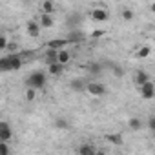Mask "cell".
<instances>
[{"mask_svg": "<svg viewBox=\"0 0 155 155\" xmlns=\"http://www.w3.org/2000/svg\"><path fill=\"white\" fill-rule=\"evenodd\" d=\"M48 79H46V73L44 71H33L28 79H26V86L35 88V90H44Z\"/></svg>", "mask_w": 155, "mask_h": 155, "instance_id": "cell-1", "label": "cell"}, {"mask_svg": "<svg viewBox=\"0 0 155 155\" xmlns=\"http://www.w3.org/2000/svg\"><path fill=\"white\" fill-rule=\"evenodd\" d=\"M86 91H88L91 97H102V95L106 93V86H104L102 82H88Z\"/></svg>", "mask_w": 155, "mask_h": 155, "instance_id": "cell-2", "label": "cell"}, {"mask_svg": "<svg viewBox=\"0 0 155 155\" xmlns=\"http://www.w3.org/2000/svg\"><path fill=\"white\" fill-rule=\"evenodd\" d=\"M108 18H110L108 9H104V8H95V9H91V20H95V22H106Z\"/></svg>", "mask_w": 155, "mask_h": 155, "instance_id": "cell-3", "label": "cell"}, {"mask_svg": "<svg viewBox=\"0 0 155 155\" xmlns=\"http://www.w3.org/2000/svg\"><path fill=\"white\" fill-rule=\"evenodd\" d=\"M13 139V131L9 128V124L6 120H0V140H4V142H9Z\"/></svg>", "mask_w": 155, "mask_h": 155, "instance_id": "cell-4", "label": "cell"}, {"mask_svg": "<svg viewBox=\"0 0 155 155\" xmlns=\"http://www.w3.org/2000/svg\"><path fill=\"white\" fill-rule=\"evenodd\" d=\"M140 88V95H142V99H153L155 97V86H153V82H144L142 86H139Z\"/></svg>", "mask_w": 155, "mask_h": 155, "instance_id": "cell-5", "label": "cell"}, {"mask_svg": "<svg viewBox=\"0 0 155 155\" xmlns=\"http://www.w3.org/2000/svg\"><path fill=\"white\" fill-rule=\"evenodd\" d=\"M40 22H35V20H28V24H26V31H28V35L29 37H33V38H37L38 35H40Z\"/></svg>", "mask_w": 155, "mask_h": 155, "instance_id": "cell-6", "label": "cell"}, {"mask_svg": "<svg viewBox=\"0 0 155 155\" xmlns=\"http://www.w3.org/2000/svg\"><path fill=\"white\" fill-rule=\"evenodd\" d=\"M8 60H9V69L11 71H17L22 68V57L18 53H9L8 55Z\"/></svg>", "mask_w": 155, "mask_h": 155, "instance_id": "cell-7", "label": "cell"}, {"mask_svg": "<svg viewBox=\"0 0 155 155\" xmlns=\"http://www.w3.org/2000/svg\"><path fill=\"white\" fill-rule=\"evenodd\" d=\"M62 71H64V64H60V62H51V64H48V73H49V75L60 77Z\"/></svg>", "mask_w": 155, "mask_h": 155, "instance_id": "cell-8", "label": "cell"}, {"mask_svg": "<svg viewBox=\"0 0 155 155\" xmlns=\"http://www.w3.org/2000/svg\"><path fill=\"white\" fill-rule=\"evenodd\" d=\"M44 60H46V64H51V62H58V49L48 48V49H46V53H44Z\"/></svg>", "mask_w": 155, "mask_h": 155, "instance_id": "cell-9", "label": "cell"}, {"mask_svg": "<svg viewBox=\"0 0 155 155\" xmlns=\"http://www.w3.org/2000/svg\"><path fill=\"white\" fill-rule=\"evenodd\" d=\"M38 22H40V26H42V28H46V29L53 28V24H55V20H53V17H51L49 13H42V15H40V18H38Z\"/></svg>", "mask_w": 155, "mask_h": 155, "instance_id": "cell-10", "label": "cell"}, {"mask_svg": "<svg viewBox=\"0 0 155 155\" xmlns=\"http://www.w3.org/2000/svg\"><path fill=\"white\" fill-rule=\"evenodd\" d=\"M77 151H79L81 155H95V153H97V148H95L93 144H88V142H86V144H81Z\"/></svg>", "mask_w": 155, "mask_h": 155, "instance_id": "cell-11", "label": "cell"}, {"mask_svg": "<svg viewBox=\"0 0 155 155\" xmlns=\"http://www.w3.org/2000/svg\"><path fill=\"white\" fill-rule=\"evenodd\" d=\"M66 44H69L68 38H55V40H49V42H48V48H53V49H64Z\"/></svg>", "mask_w": 155, "mask_h": 155, "instance_id": "cell-12", "label": "cell"}, {"mask_svg": "<svg viewBox=\"0 0 155 155\" xmlns=\"http://www.w3.org/2000/svg\"><path fill=\"white\" fill-rule=\"evenodd\" d=\"M104 139L110 142V144H115V146H122V135L120 133H108V135H104Z\"/></svg>", "mask_w": 155, "mask_h": 155, "instance_id": "cell-13", "label": "cell"}, {"mask_svg": "<svg viewBox=\"0 0 155 155\" xmlns=\"http://www.w3.org/2000/svg\"><path fill=\"white\" fill-rule=\"evenodd\" d=\"M150 81V77H148V73L144 71V69H139L137 73H135V84L137 86H142L144 82H148Z\"/></svg>", "mask_w": 155, "mask_h": 155, "instance_id": "cell-14", "label": "cell"}, {"mask_svg": "<svg viewBox=\"0 0 155 155\" xmlns=\"http://www.w3.org/2000/svg\"><path fill=\"white\" fill-rule=\"evenodd\" d=\"M84 38H86V35H84L82 31H71V33L68 35V40L73 42V44H79V42H82Z\"/></svg>", "mask_w": 155, "mask_h": 155, "instance_id": "cell-15", "label": "cell"}, {"mask_svg": "<svg viewBox=\"0 0 155 155\" xmlns=\"http://www.w3.org/2000/svg\"><path fill=\"white\" fill-rule=\"evenodd\" d=\"M71 90L73 91H86V86H88V82H84L82 79H75V81H71Z\"/></svg>", "mask_w": 155, "mask_h": 155, "instance_id": "cell-16", "label": "cell"}, {"mask_svg": "<svg viewBox=\"0 0 155 155\" xmlns=\"http://www.w3.org/2000/svg\"><path fill=\"white\" fill-rule=\"evenodd\" d=\"M69 60H71V51H68V49H58V62L60 64H69Z\"/></svg>", "mask_w": 155, "mask_h": 155, "instance_id": "cell-17", "label": "cell"}, {"mask_svg": "<svg viewBox=\"0 0 155 155\" xmlns=\"http://www.w3.org/2000/svg\"><path fill=\"white\" fill-rule=\"evenodd\" d=\"M53 11H55V4L51 2V0H44V2H42V13L53 15Z\"/></svg>", "mask_w": 155, "mask_h": 155, "instance_id": "cell-18", "label": "cell"}, {"mask_svg": "<svg viewBox=\"0 0 155 155\" xmlns=\"http://www.w3.org/2000/svg\"><path fill=\"white\" fill-rule=\"evenodd\" d=\"M128 126H130L133 131H139V130L142 128V120H140V119H137V117H133V119H130Z\"/></svg>", "mask_w": 155, "mask_h": 155, "instance_id": "cell-19", "label": "cell"}, {"mask_svg": "<svg viewBox=\"0 0 155 155\" xmlns=\"http://www.w3.org/2000/svg\"><path fill=\"white\" fill-rule=\"evenodd\" d=\"M120 15H122V18H124L126 22H130V20H133V18H135V13H133L130 8H124V9L120 11Z\"/></svg>", "mask_w": 155, "mask_h": 155, "instance_id": "cell-20", "label": "cell"}, {"mask_svg": "<svg viewBox=\"0 0 155 155\" xmlns=\"http://www.w3.org/2000/svg\"><path fill=\"white\" fill-rule=\"evenodd\" d=\"M150 53H151V48H150V46H142V48H139V51H137V58H146Z\"/></svg>", "mask_w": 155, "mask_h": 155, "instance_id": "cell-21", "label": "cell"}, {"mask_svg": "<svg viewBox=\"0 0 155 155\" xmlns=\"http://www.w3.org/2000/svg\"><path fill=\"white\" fill-rule=\"evenodd\" d=\"M0 71H11L9 69V60H8V55H4L0 58Z\"/></svg>", "mask_w": 155, "mask_h": 155, "instance_id": "cell-22", "label": "cell"}, {"mask_svg": "<svg viewBox=\"0 0 155 155\" xmlns=\"http://www.w3.org/2000/svg\"><path fill=\"white\" fill-rule=\"evenodd\" d=\"M26 99H28L29 102H31V101H35V99H37V90L28 86V90H26Z\"/></svg>", "mask_w": 155, "mask_h": 155, "instance_id": "cell-23", "label": "cell"}, {"mask_svg": "<svg viewBox=\"0 0 155 155\" xmlns=\"http://www.w3.org/2000/svg\"><path fill=\"white\" fill-rule=\"evenodd\" d=\"M0 155H9V146L4 140H0Z\"/></svg>", "mask_w": 155, "mask_h": 155, "instance_id": "cell-24", "label": "cell"}, {"mask_svg": "<svg viewBox=\"0 0 155 155\" xmlns=\"http://www.w3.org/2000/svg\"><path fill=\"white\" fill-rule=\"evenodd\" d=\"M55 126H57L58 130H66V128H68V120H66V119H57V120H55Z\"/></svg>", "mask_w": 155, "mask_h": 155, "instance_id": "cell-25", "label": "cell"}, {"mask_svg": "<svg viewBox=\"0 0 155 155\" xmlns=\"http://www.w3.org/2000/svg\"><path fill=\"white\" fill-rule=\"evenodd\" d=\"M8 46H9V44H8V37L2 35V37H0V51H6Z\"/></svg>", "mask_w": 155, "mask_h": 155, "instance_id": "cell-26", "label": "cell"}, {"mask_svg": "<svg viewBox=\"0 0 155 155\" xmlns=\"http://www.w3.org/2000/svg\"><path fill=\"white\" fill-rule=\"evenodd\" d=\"M113 73H115L117 77H122V75H124V71H122L120 66H115V68H113Z\"/></svg>", "mask_w": 155, "mask_h": 155, "instance_id": "cell-27", "label": "cell"}, {"mask_svg": "<svg viewBox=\"0 0 155 155\" xmlns=\"http://www.w3.org/2000/svg\"><path fill=\"white\" fill-rule=\"evenodd\" d=\"M90 71H91V73H99V71H101V66H99V64H91V66H90Z\"/></svg>", "mask_w": 155, "mask_h": 155, "instance_id": "cell-28", "label": "cell"}, {"mask_svg": "<svg viewBox=\"0 0 155 155\" xmlns=\"http://www.w3.org/2000/svg\"><path fill=\"white\" fill-rule=\"evenodd\" d=\"M148 126H150V130H151V131H153V133H155V117H153V119H150V120H148Z\"/></svg>", "mask_w": 155, "mask_h": 155, "instance_id": "cell-29", "label": "cell"}, {"mask_svg": "<svg viewBox=\"0 0 155 155\" xmlns=\"http://www.w3.org/2000/svg\"><path fill=\"white\" fill-rule=\"evenodd\" d=\"M8 49H13V51H17V49H18V46H17V44H9V46H8Z\"/></svg>", "mask_w": 155, "mask_h": 155, "instance_id": "cell-30", "label": "cell"}, {"mask_svg": "<svg viewBox=\"0 0 155 155\" xmlns=\"http://www.w3.org/2000/svg\"><path fill=\"white\" fill-rule=\"evenodd\" d=\"M102 35V31H95V33H91V37H101Z\"/></svg>", "mask_w": 155, "mask_h": 155, "instance_id": "cell-31", "label": "cell"}, {"mask_svg": "<svg viewBox=\"0 0 155 155\" xmlns=\"http://www.w3.org/2000/svg\"><path fill=\"white\" fill-rule=\"evenodd\" d=\"M150 11H151V13H153V15H155V2H153V4H151V6H150Z\"/></svg>", "mask_w": 155, "mask_h": 155, "instance_id": "cell-32", "label": "cell"}]
</instances>
